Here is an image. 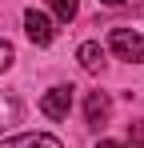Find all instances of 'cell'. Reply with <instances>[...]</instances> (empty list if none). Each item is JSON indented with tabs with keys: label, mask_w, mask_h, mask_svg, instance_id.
<instances>
[{
	"label": "cell",
	"mask_w": 144,
	"mask_h": 148,
	"mask_svg": "<svg viewBox=\"0 0 144 148\" xmlns=\"http://www.w3.org/2000/svg\"><path fill=\"white\" fill-rule=\"evenodd\" d=\"M108 48L120 60H128V64H144V36L132 32V28H112L108 32Z\"/></svg>",
	"instance_id": "obj_1"
},
{
	"label": "cell",
	"mask_w": 144,
	"mask_h": 148,
	"mask_svg": "<svg viewBox=\"0 0 144 148\" xmlns=\"http://www.w3.org/2000/svg\"><path fill=\"white\" fill-rule=\"evenodd\" d=\"M24 32H28V40L36 44V48H48L52 40H56V20L40 12V8H28L24 12Z\"/></svg>",
	"instance_id": "obj_2"
},
{
	"label": "cell",
	"mask_w": 144,
	"mask_h": 148,
	"mask_svg": "<svg viewBox=\"0 0 144 148\" xmlns=\"http://www.w3.org/2000/svg\"><path fill=\"white\" fill-rule=\"evenodd\" d=\"M72 84H56V88H48L44 96H40V112H44L48 120H68L72 112Z\"/></svg>",
	"instance_id": "obj_3"
},
{
	"label": "cell",
	"mask_w": 144,
	"mask_h": 148,
	"mask_svg": "<svg viewBox=\"0 0 144 148\" xmlns=\"http://www.w3.org/2000/svg\"><path fill=\"white\" fill-rule=\"evenodd\" d=\"M108 116H112V100H108V92H88V100H84V120L92 124V128H104Z\"/></svg>",
	"instance_id": "obj_4"
},
{
	"label": "cell",
	"mask_w": 144,
	"mask_h": 148,
	"mask_svg": "<svg viewBox=\"0 0 144 148\" xmlns=\"http://www.w3.org/2000/svg\"><path fill=\"white\" fill-rule=\"evenodd\" d=\"M0 148H64V144L48 132H24V136H4Z\"/></svg>",
	"instance_id": "obj_5"
},
{
	"label": "cell",
	"mask_w": 144,
	"mask_h": 148,
	"mask_svg": "<svg viewBox=\"0 0 144 148\" xmlns=\"http://www.w3.org/2000/svg\"><path fill=\"white\" fill-rule=\"evenodd\" d=\"M76 60H80L84 72H104V48H100L96 40H84V44L76 48Z\"/></svg>",
	"instance_id": "obj_6"
},
{
	"label": "cell",
	"mask_w": 144,
	"mask_h": 148,
	"mask_svg": "<svg viewBox=\"0 0 144 148\" xmlns=\"http://www.w3.org/2000/svg\"><path fill=\"white\" fill-rule=\"evenodd\" d=\"M20 116H24L20 100H16V96H4V92H0V132H8L12 124H20Z\"/></svg>",
	"instance_id": "obj_7"
},
{
	"label": "cell",
	"mask_w": 144,
	"mask_h": 148,
	"mask_svg": "<svg viewBox=\"0 0 144 148\" xmlns=\"http://www.w3.org/2000/svg\"><path fill=\"white\" fill-rule=\"evenodd\" d=\"M48 8H52V16H56V20H64V24H68L72 16L80 12V0H48Z\"/></svg>",
	"instance_id": "obj_8"
},
{
	"label": "cell",
	"mask_w": 144,
	"mask_h": 148,
	"mask_svg": "<svg viewBox=\"0 0 144 148\" xmlns=\"http://www.w3.org/2000/svg\"><path fill=\"white\" fill-rule=\"evenodd\" d=\"M12 60H16V48H12L8 40H0V72H8V68H12Z\"/></svg>",
	"instance_id": "obj_9"
},
{
	"label": "cell",
	"mask_w": 144,
	"mask_h": 148,
	"mask_svg": "<svg viewBox=\"0 0 144 148\" xmlns=\"http://www.w3.org/2000/svg\"><path fill=\"white\" fill-rule=\"evenodd\" d=\"M128 140H132L136 148L144 144V124H140V120H136V124H128Z\"/></svg>",
	"instance_id": "obj_10"
},
{
	"label": "cell",
	"mask_w": 144,
	"mask_h": 148,
	"mask_svg": "<svg viewBox=\"0 0 144 148\" xmlns=\"http://www.w3.org/2000/svg\"><path fill=\"white\" fill-rule=\"evenodd\" d=\"M96 148H128V144H120V140H100Z\"/></svg>",
	"instance_id": "obj_11"
},
{
	"label": "cell",
	"mask_w": 144,
	"mask_h": 148,
	"mask_svg": "<svg viewBox=\"0 0 144 148\" xmlns=\"http://www.w3.org/2000/svg\"><path fill=\"white\" fill-rule=\"evenodd\" d=\"M100 4H108V8H116V4H128V0H100Z\"/></svg>",
	"instance_id": "obj_12"
}]
</instances>
